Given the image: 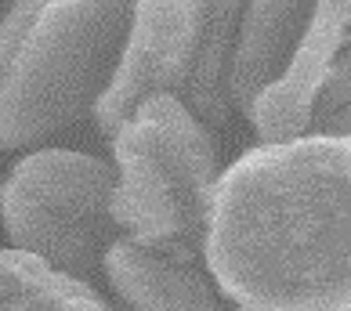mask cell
<instances>
[{
    "instance_id": "5",
    "label": "cell",
    "mask_w": 351,
    "mask_h": 311,
    "mask_svg": "<svg viewBox=\"0 0 351 311\" xmlns=\"http://www.w3.org/2000/svg\"><path fill=\"white\" fill-rule=\"evenodd\" d=\"M199 25L203 0H134L116 73L90 112L109 141L141 101L156 95L181 98L196 58Z\"/></svg>"
},
{
    "instance_id": "9",
    "label": "cell",
    "mask_w": 351,
    "mask_h": 311,
    "mask_svg": "<svg viewBox=\"0 0 351 311\" xmlns=\"http://www.w3.org/2000/svg\"><path fill=\"white\" fill-rule=\"evenodd\" d=\"M246 4L250 0H203L196 58H192L185 90H181V105L203 127H221L232 112L228 69H232V55H236V36H239Z\"/></svg>"
},
{
    "instance_id": "2",
    "label": "cell",
    "mask_w": 351,
    "mask_h": 311,
    "mask_svg": "<svg viewBox=\"0 0 351 311\" xmlns=\"http://www.w3.org/2000/svg\"><path fill=\"white\" fill-rule=\"evenodd\" d=\"M112 221L145 250L192 264L203 253L206 217L221 177L210 131L181 98L156 95L112 138Z\"/></svg>"
},
{
    "instance_id": "12",
    "label": "cell",
    "mask_w": 351,
    "mask_h": 311,
    "mask_svg": "<svg viewBox=\"0 0 351 311\" xmlns=\"http://www.w3.org/2000/svg\"><path fill=\"white\" fill-rule=\"evenodd\" d=\"M311 131H315V134H344V138H351V109H344V112L330 116V120L315 123Z\"/></svg>"
},
{
    "instance_id": "7",
    "label": "cell",
    "mask_w": 351,
    "mask_h": 311,
    "mask_svg": "<svg viewBox=\"0 0 351 311\" xmlns=\"http://www.w3.org/2000/svg\"><path fill=\"white\" fill-rule=\"evenodd\" d=\"M311 8L315 0H250L246 4L228 69V101L236 112L246 116L271 84L282 80L301 47Z\"/></svg>"
},
{
    "instance_id": "11",
    "label": "cell",
    "mask_w": 351,
    "mask_h": 311,
    "mask_svg": "<svg viewBox=\"0 0 351 311\" xmlns=\"http://www.w3.org/2000/svg\"><path fill=\"white\" fill-rule=\"evenodd\" d=\"M351 109V44L333 58V66L326 73V80L319 87V98H315V112H311V127L330 120V116Z\"/></svg>"
},
{
    "instance_id": "4",
    "label": "cell",
    "mask_w": 351,
    "mask_h": 311,
    "mask_svg": "<svg viewBox=\"0 0 351 311\" xmlns=\"http://www.w3.org/2000/svg\"><path fill=\"white\" fill-rule=\"evenodd\" d=\"M116 171L87 152L40 149L0 181V221L19 250L58 275L87 282L116 242Z\"/></svg>"
},
{
    "instance_id": "8",
    "label": "cell",
    "mask_w": 351,
    "mask_h": 311,
    "mask_svg": "<svg viewBox=\"0 0 351 311\" xmlns=\"http://www.w3.org/2000/svg\"><path fill=\"white\" fill-rule=\"evenodd\" d=\"M101 271L131 311H225L206 275L131 239H116L109 246Z\"/></svg>"
},
{
    "instance_id": "6",
    "label": "cell",
    "mask_w": 351,
    "mask_h": 311,
    "mask_svg": "<svg viewBox=\"0 0 351 311\" xmlns=\"http://www.w3.org/2000/svg\"><path fill=\"white\" fill-rule=\"evenodd\" d=\"M348 44H351V0H315L290 69L246 112L261 145L311 134V112H315L319 87L326 80L333 58Z\"/></svg>"
},
{
    "instance_id": "3",
    "label": "cell",
    "mask_w": 351,
    "mask_h": 311,
    "mask_svg": "<svg viewBox=\"0 0 351 311\" xmlns=\"http://www.w3.org/2000/svg\"><path fill=\"white\" fill-rule=\"evenodd\" d=\"M134 0H44L0 76V149H33L95 112Z\"/></svg>"
},
{
    "instance_id": "1",
    "label": "cell",
    "mask_w": 351,
    "mask_h": 311,
    "mask_svg": "<svg viewBox=\"0 0 351 311\" xmlns=\"http://www.w3.org/2000/svg\"><path fill=\"white\" fill-rule=\"evenodd\" d=\"M203 257L239 311H351V138L243 152L217 177Z\"/></svg>"
},
{
    "instance_id": "10",
    "label": "cell",
    "mask_w": 351,
    "mask_h": 311,
    "mask_svg": "<svg viewBox=\"0 0 351 311\" xmlns=\"http://www.w3.org/2000/svg\"><path fill=\"white\" fill-rule=\"evenodd\" d=\"M0 311H112L95 286L0 246Z\"/></svg>"
}]
</instances>
